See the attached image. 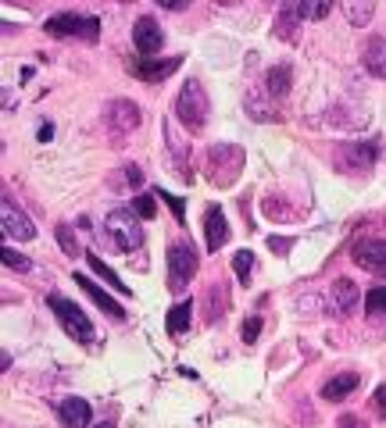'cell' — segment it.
I'll return each instance as SVG.
<instances>
[{
    "label": "cell",
    "mask_w": 386,
    "mask_h": 428,
    "mask_svg": "<svg viewBox=\"0 0 386 428\" xmlns=\"http://www.w3.org/2000/svg\"><path fill=\"white\" fill-rule=\"evenodd\" d=\"M204 171H207V178H211V186L229 190L232 182L240 178V171H244V146H236V143H215L211 150H207Z\"/></svg>",
    "instance_id": "6da1fadb"
},
{
    "label": "cell",
    "mask_w": 386,
    "mask_h": 428,
    "mask_svg": "<svg viewBox=\"0 0 386 428\" xmlns=\"http://www.w3.org/2000/svg\"><path fill=\"white\" fill-rule=\"evenodd\" d=\"M207 114H211V100H207V89L190 79L183 89H179V97H175V118H179V125L186 132H200L207 125Z\"/></svg>",
    "instance_id": "7a4b0ae2"
},
{
    "label": "cell",
    "mask_w": 386,
    "mask_h": 428,
    "mask_svg": "<svg viewBox=\"0 0 386 428\" xmlns=\"http://www.w3.org/2000/svg\"><path fill=\"white\" fill-rule=\"evenodd\" d=\"M47 307L54 311V318L61 321V328L72 335L75 343H94L97 339V332H94V321L86 318V311L79 307V303H72V300H65V296H57V293H50L47 296Z\"/></svg>",
    "instance_id": "3957f363"
},
{
    "label": "cell",
    "mask_w": 386,
    "mask_h": 428,
    "mask_svg": "<svg viewBox=\"0 0 386 428\" xmlns=\"http://www.w3.org/2000/svg\"><path fill=\"white\" fill-rule=\"evenodd\" d=\"M104 229H107V239L114 243L122 254H133L143 247V229H140V214L129 207V211H111L107 218H104Z\"/></svg>",
    "instance_id": "277c9868"
},
{
    "label": "cell",
    "mask_w": 386,
    "mask_h": 428,
    "mask_svg": "<svg viewBox=\"0 0 386 428\" xmlns=\"http://www.w3.org/2000/svg\"><path fill=\"white\" fill-rule=\"evenodd\" d=\"M47 36H79L86 43H97L101 40V18L94 15H75V11H61V15H50L47 18Z\"/></svg>",
    "instance_id": "5b68a950"
},
{
    "label": "cell",
    "mask_w": 386,
    "mask_h": 428,
    "mask_svg": "<svg viewBox=\"0 0 386 428\" xmlns=\"http://www.w3.org/2000/svg\"><path fill=\"white\" fill-rule=\"evenodd\" d=\"M193 275H197V250L190 243H172L168 247V289L183 293Z\"/></svg>",
    "instance_id": "8992f818"
},
{
    "label": "cell",
    "mask_w": 386,
    "mask_h": 428,
    "mask_svg": "<svg viewBox=\"0 0 386 428\" xmlns=\"http://www.w3.org/2000/svg\"><path fill=\"white\" fill-rule=\"evenodd\" d=\"M379 158V143H340L336 146V168L347 175H365Z\"/></svg>",
    "instance_id": "52a82bcc"
},
{
    "label": "cell",
    "mask_w": 386,
    "mask_h": 428,
    "mask_svg": "<svg viewBox=\"0 0 386 428\" xmlns=\"http://www.w3.org/2000/svg\"><path fill=\"white\" fill-rule=\"evenodd\" d=\"M104 121H107V132H111L114 139H126L129 132L140 129L143 114H140V107H136L133 100H111L107 111H104Z\"/></svg>",
    "instance_id": "ba28073f"
},
{
    "label": "cell",
    "mask_w": 386,
    "mask_h": 428,
    "mask_svg": "<svg viewBox=\"0 0 386 428\" xmlns=\"http://www.w3.org/2000/svg\"><path fill=\"white\" fill-rule=\"evenodd\" d=\"M350 261L358 268H365L369 275L386 279V239H358L350 250Z\"/></svg>",
    "instance_id": "9c48e42d"
},
{
    "label": "cell",
    "mask_w": 386,
    "mask_h": 428,
    "mask_svg": "<svg viewBox=\"0 0 386 428\" xmlns=\"http://www.w3.org/2000/svg\"><path fill=\"white\" fill-rule=\"evenodd\" d=\"M133 43H136V50H140L143 57H147V54H158V50H161V43H165V33H161L158 18L140 15V18H136V25H133Z\"/></svg>",
    "instance_id": "30bf717a"
},
{
    "label": "cell",
    "mask_w": 386,
    "mask_h": 428,
    "mask_svg": "<svg viewBox=\"0 0 386 428\" xmlns=\"http://www.w3.org/2000/svg\"><path fill=\"white\" fill-rule=\"evenodd\" d=\"M75 286H82V293L86 296H90L94 303H97V307L107 314V318H114V321H126L129 314H126V307H122V303H118V300H111V293H104L94 279H86V275L82 271H75Z\"/></svg>",
    "instance_id": "8fae6325"
},
{
    "label": "cell",
    "mask_w": 386,
    "mask_h": 428,
    "mask_svg": "<svg viewBox=\"0 0 386 428\" xmlns=\"http://www.w3.org/2000/svg\"><path fill=\"white\" fill-rule=\"evenodd\" d=\"M0 229H4V236H8V239H33V236H36V225L29 222L11 200L0 204Z\"/></svg>",
    "instance_id": "7c38bea8"
},
{
    "label": "cell",
    "mask_w": 386,
    "mask_h": 428,
    "mask_svg": "<svg viewBox=\"0 0 386 428\" xmlns=\"http://www.w3.org/2000/svg\"><path fill=\"white\" fill-rule=\"evenodd\" d=\"M179 68H183V57H158V61L140 57V61H133V75H140L147 82H161V79H168L172 72H179Z\"/></svg>",
    "instance_id": "4fadbf2b"
},
{
    "label": "cell",
    "mask_w": 386,
    "mask_h": 428,
    "mask_svg": "<svg viewBox=\"0 0 386 428\" xmlns=\"http://www.w3.org/2000/svg\"><path fill=\"white\" fill-rule=\"evenodd\" d=\"M57 418H61L65 428H90L94 421V407L82 400V396H65L61 404H57Z\"/></svg>",
    "instance_id": "5bb4252c"
},
{
    "label": "cell",
    "mask_w": 386,
    "mask_h": 428,
    "mask_svg": "<svg viewBox=\"0 0 386 428\" xmlns=\"http://www.w3.org/2000/svg\"><path fill=\"white\" fill-rule=\"evenodd\" d=\"M244 107H247V114L254 121H279V107H276V100L269 97V89H265V86H251L247 89Z\"/></svg>",
    "instance_id": "9a60e30c"
},
{
    "label": "cell",
    "mask_w": 386,
    "mask_h": 428,
    "mask_svg": "<svg viewBox=\"0 0 386 428\" xmlns=\"http://www.w3.org/2000/svg\"><path fill=\"white\" fill-rule=\"evenodd\" d=\"M204 232H207V250H222L225 247V239H229V222H225V211L222 207H207L204 214Z\"/></svg>",
    "instance_id": "2e32d148"
},
{
    "label": "cell",
    "mask_w": 386,
    "mask_h": 428,
    "mask_svg": "<svg viewBox=\"0 0 386 428\" xmlns=\"http://www.w3.org/2000/svg\"><path fill=\"white\" fill-rule=\"evenodd\" d=\"M354 303H358V286H354L350 279H336L329 286V307H333V314H340V318L350 314Z\"/></svg>",
    "instance_id": "e0dca14e"
},
{
    "label": "cell",
    "mask_w": 386,
    "mask_h": 428,
    "mask_svg": "<svg viewBox=\"0 0 386 428\" xmlns=\"http://www.w3.org/2000/svg\"><path fill=\"white\" fill-rule=\"evenodd\" d=\"M362 65L369 75L386 79V40L383 36H369V43L362 47Z\"/></svg>",
    "instance_id": "ac0fdd59"
},
{
    "label": "cell",
    "mask_w": 386,
    "mask_h": 428,
    "mask_svg": "<svg viewBox=\"0 0 386 428\" xmlns=\"http://www.w3.org/2000/svg\"><path fill=\"white\" fill-rule=\"evenodd\" d=\"M358 389V375L354 372H347V375H336V379H329L322 385V400H329V404H340V400H347V396Z\"/></svg>",
    "instance_id": "d6986e66"
},
{
    "label": "cell",
    "mask_w": 386,
    "mask_h": 428,
    "mask_svg": "<svg viewBox=\"0 0 386 428\" xmlns=\"http://www.w3.org/2000/svg\"><path fill=\"white\" fill-rule=\"evenodd\" d=\"M290 86H293V68H290V65L269 68V75H265V89H269L272 100H283V97L290 93Z\"/></svg>",
    "instance_id": "ffe728a7"
},
{
    "label": "cell",
    "mask_w": 386,
    "mask_h": 428,
    "mask_svg": "<svg viewBox=\"0 0 386 428\" xmlns=\"http://www.w3.org/2000/svg\"><path fill=\"white\" fill-rule=\"evenodd\" d=\"M225 307H229V289L222 286V282H211L207 286V325H215L222 314H225Z\"/></svg>",
    "instance_id": "44dd1931"
},
{
    "label": "cell",
    "mask_w": 386,
    "mask_h": 428,
    "mask_svg": "<svg viewBox=\"0 0 386 428\" xmlns=\"http://www.w3.org/2000/svg\"><path fill=\"white\" fill-rule=\"evenodd\" d=\"M190 318H193V303H190V300H179V303L168 311V318H165L168 335H183V332L190 328Z\"/></svg>",
    "instance_id": "7402d4cb"
},
{
    "label": "cell",
    "mask_w": 386,
    "mask_h": 428,
    "mask_svg": "<svg viewBox=\"0 0 386 428\" xmlns=\"http://www.w3.org/2000/svg\"><path fill=\"white\" fill-rule=\"evenodd\" d=\"M165 143H168V150L175 154V168H179V175L190 182L193 175H190V165H186V143H183L179 136H175V129L168 125V121H165Z\"/></svg>",
    "instance_id": "603a6c76"
},
{
    "label": "cell",
    "mask_w": 386,
    "mask_h": 428,
    "mask_svg": "<svg viewBox=\"0 0 386 428\" xmlns=\"http://www.w3.org/2000/svg\"><path fill=\"white\" fill-rule=\"evenodd\" d=\"M86 264H90V268H94V271L101 275V279H104V282H107L111 289H118V293H122V296H129V293H133V289H129V286H126V282H122V279H118V275L111 271V264H104V261H101V257H97L94 250L86 254Z\"/></svg>",
    "instance_id": "cb8c5ba5"
},
{
    "label": "cell",
    "mask_w": 386,
    "mask_h": 428,
    "mask_svg": "<svg viewBox=\"0 0 386 428\" xmlns=\"http://www.w3.org/2000/svg\"><path fill=\"white\" fill-rule=\"evenodd\" d=\"M297 8L293 4H286L283 11H279V18H276V36L279 40H286V43H297Z\"/></svg>",
    "instance_id": "d4e9b609"
},
{
    "label": "cell",
    "mask_w": 386,
    "mask_h": 428,
    "mask_svg": "<svg viewBox=\"0 0 386 428\" xmlns=\"http://www.w3.org/2000/svg\"><path fill=\"white\" fill-rule=\"evenodd\" d=\"M297 8V18H301V22H315V18H325V15H329L333 11V4H329V0H304V4H293Z\"/></svg>",
    "instance_id": "484cf974"
},
{
    "label": "cell",
    "mask_w": 386,
    "mask_h": 428,
    "mask_svg": "<svg viewBox=\"0 0 386 428\" xmlns=\"http://www.w3.org/2000/svg\"><path fill=\"white\" fill-rule=\"evenodd\" d=\"M372 11H376V8L369 4V0H362V4H343V15H347V22H350V25H358V29L372 22Z\"/></svg>",
    "instance_id": "4316f807"
},
{
    "label": "cell",
    "mask_w": 386,
    "mask_h": 428,
    "mask_svg": "<svg viewBox=\"0 0 386 428\" xmlns=\"http://www.w3.org/2000/svg\"><path fill=\"white\" fill-rule=\"evenodd\" d=\"M251 268H254V254L251 250H236L232 254V271H236V279H240L244 286L251 282Z\"/></svg>",
    "instance_id": "83f0119b"
},
{
    "label": "cell",
    "mask_w": 386,
    "mask_h": 428,
    "mask_svg": "<svg viewBox=\"0 0 386 428\" xmlns=\"http://www.w3.org/2000/svg\"><path fill=\"white\" fill-rule=\"evenodd\" d=\"M154 197H158V193H136V197H133V211L140 214L143 222H151L154 214H158V204H154Z\"/></svg>",
    "instance_id": "f1b7e54d"
},
{
    "label": "cell",
    "mask_w": 386,
    "mask_h": 428,
    "mask_svg": "<svg viewBox=\"0 0 386 428\" xmlns=\"http://www.w3.org/2000/svg\"><path fill=\"white\" fill-rule=\"evenodd\" d=\"M54 236H57V243H61V250L68 254V257H79V243H75V232H72V225L68 222H61L54 229Z\"/></svg>",
    "instance_id": "f546056e"
},
{
    "label": "cell",
    "mask_w": 386,
    "mask_h": 428,
    "mask_svg": "<svg viewBox=\"0 0 386 428\" xmlns=\"http://www.w3.org/2000/svg\"><path fill=\"white\" fill-rule=\"evenodd\" d=\"M365 311H369V314H386V286L369 289V296H365Z\"/></svg>",
    "instance_id": "4dcf8cb0"
},
{
    "label": "cell",
    "mask_w": 386,
    "mask_h": 428,
    "mask_svg": "<svg viewBox=\"0 0 386 428\" xmlns=\"http://www.w3.org/2000/svg\"><path fill=\"white\" fill-rule=\"evenodd\" d=\"M114 186H129V190L140 193V186H143V171H140V165H126V168H122V178H118Z\"/></svg>",
    "instance_id": "1f68e13d"
},
{
    "label": "cell",
    "mask_w": 386,
    "mask_h": 428,
    "mask_svg": "<svg viewBox=\"0 0 386 428\" xmlns=\"http://www.w3.org/2000/svg\"><path fill=\"white\" fill-rule=\"evenodd\" d=\"M4 264H8L11 271H29V268H33V261H29V257H22L15 247H4Z\"/></svg>",
    "instance_id": "d6a6232c"
},
{
    "label": "cell",
    "mask_w": 386,
    "mask_h": 428,
    "mask_svg": "<svg viewBox=\"0 0 386 428\" xmlns=\"http://www.w3.org/2000/svg\"><path fill=\"white\" fill-rule=\"evenodd\" d=\"M158 197L172 207V214H175V222H179V225H186V207H183V200L179 197H172V193H165V190H158Z\"/></svg>",
    "instance_id": "836d02e7"
},
{
    "label": "cell",
    "mask_w": 386,
    "mask_h": 428,
    "mask_svg": "<svg viewBox=\"0 0 386 428\" xmlns=\"http://www.w3.org/2000/svg\"><path fill=\"white\" fill-rule=\"evenodd\" d=\"M258 335H261V318H258V314H251V318L244 321V343H254Z\"/></svg>",
    "instance_id": "e575fe53"
},
{
    "label": "cell",
    "mask_w": 386,
    "mask_h": 428,
    "mask_svg": "<svg viewBox=\"0 0 386 428\" xmlns=\"http://www.w3.org/2000/svg\"><path fill=\"white\" fill-rule=\"evenodd\" d=\"M269 250H272V254H290V250H293V239H290V236H272V239H269Z\"/></svg>",
    "instance_id": "d590c367"
},
{
    "label": "cell",
    "mask_w": 386,
    "mask_h": 428,
    "mask_svg": "<svg viewBox=\"0 0 386 428\" xmlns=\"http://www.w3.org/2000/svg\"><path fill=\"white\" fill-rule=\"evenodd\" d=\"M161 8H165V11H183L186 4H183V0H161Z\"/></svg>",
    "instance_id": "8d00e7d4"
},
{
    "label": "cell",
    "mask_w": 386,
    "mask_h": 428,
    "mask_svg": "<svg viewBox=\"0 0 386 428\" xmlns=\"http://www.w3.org/2000/svg\"><path fill=\"white\" fill-rule=\"evenodd\" d=\"M50 136H54V125H43V129H40V139H43V143H47V139H50Z\"/></svg>",
    "instance_id": "74e56055"
},
{
    "label": "cell",
    "mask_w": 386,
    "mask_h": 428,
    "mask_svg": "<svg viewBox=\"0 0 386 428\" xmlns=\"http://www.w3.org/2000/svg\"><path fill=\"white\" fill-rule=\"evenodd\" d=\"M94 428H114V421H101V425H94Z\"/></svg>",
    "instance_id": "f35d334b"
}]
</instances>
